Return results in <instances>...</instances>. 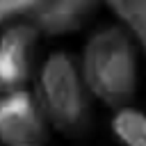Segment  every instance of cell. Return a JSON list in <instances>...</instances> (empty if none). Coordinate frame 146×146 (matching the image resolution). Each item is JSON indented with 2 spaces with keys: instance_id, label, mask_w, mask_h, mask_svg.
<instances>
[{
  "instance_id": "obj_2",
  "label": "cell",
  "mask_w": 146,
  "mask_h": 146,
  "mask_svg": "<svg viewBox=\"0 0 146 146\" xmlns=\"http://www.w3.org/2000/svg\"><path fill=\"white\" fill-rule=\"evenodd\" d=\"M34 96L48 125L57 132L78 137L87 130L91 96L82 82L75 57L66 50H55L41 62Z\"/></svg>"
},
{
  "instance_id": "obj_6",
  "label": "cell",
  "mask_w": 146,
  "mask_h": 146,
  "mask_svg": "<svg viewBox=\"0 0 146 146\" xmlns=\"http://www.w3.org/2000/svg\"><path fill=\"white\" fill-rule=\"evenodd\" d=\"M103 9H110L119 25L132 36L135 46L146 55V0H100Z\"/></svg>"
},
{
  "instance_id": "obj_1",
  "label": "cell",
  "mask_w": 146,
  "mask_h": 146,
  "mask_svg": "<svg viewBox=\"0 0 146 146\" xmlns=\"http://www.w3.org/2000/svg\"><path fill=\"white\" fill-rule=\"evenodd\" d=\"M78 68L91 98L112 110L132 105L139 89V48L123 25L94 30L82 46Z\"/></svg>"
},
{
  "instance_id": "obj_4",
  "label": "cell",
  "mask_w": 146,
  "mask_h": 146,
  "mask_svg": "<svg viewBox=\"0 0 146 146\" xmlns=\"http://www.w3.org/2000/svg\"><path fill=\"white\" fill-rule=\"evenodd\" d=\"M32 23H7L0 32V91L21 89L32 75V55L39 41Z\"/></svg>"
},
{
  "instance_id": "obj_7",
  "label": "cell",
  "mask_w": 146,
  "mask_h": 146,
  "mask_svg": "<svg viewBox=\"0 0 146 146\" xmlns=\"http://www.w3.org/2000/svg\"><path fill=\"white\" fill-rule=\"evenodd\" d=\"M110 128L121 146H146V112L132 105L114 110Z\"/></svg>"
},
{
  "instance_id": "obj_8",
  "label": "cell",
  "mask_w": 146,
  "mask_h": 146,
  "mask_svg": "<svg viewBox=\"0 0 146 146\" xmlns=\"http://www.w3.org/2000/svg\"><path fill=\"white\" fill-rule=\"evenodd\" d=\"M48 0H0V25L36 14Z\"/></svg>"
},
{
  "instance_id": "obj_5",
  "label": "cell",
  "mask_w": 146,
  "mask_h": 146,
  "mask_svg": "<svg viewBox=\"0 0 146 146\" xmlns=\"http://www.w3.org/2000/svg\"><path fill=\"white\" fill-rule=\"evenodd\" d=\"M100 9V0H48L32 14V25L46 36H71L82 32Z\"/></svg>"
},
{
  "instance_id": "obj_3",
  "label": "cell",
  "mask_w": 146,
  "mask_h": 146,
  "mask_svg": "<svg viewBox=\"0 0 146 146\" xmlns=\"http://www.w3.org/2000/svg\"><path fill=\"white\" fill-rule=\"evenodd\" d=\"M48 121L36 96L21 87L0 96V144L2 146H43Z\"/></svg>"
}]
</instances>
